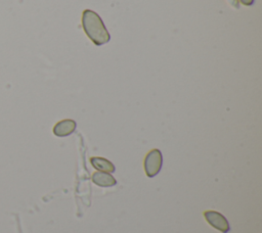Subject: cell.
I'll list each match as a JSON object with an SVG mask.
<instances>
[{
    "label": "cell",
    "mask_w": 262,
    "mask_h": 233,
    "mask_svg": "<svg viewBox=\"0 0 262 233\" xmlns=\"http://www.w3.org/2000/svg\"><path fill=\"white\" fill-rule=\"evenodd\" d=\"M82 26L88 38L97 46L107 43L111 39L100 16L93 10L86 9L82 14Z\"/></svg>",
    "instance_id": "cell-1"
},
{
    "label": "cell",
    "mask_w": 262,
    "mask_h": 233,
    "mask_svg": "<svg viewBox=\"0 0 262 233\" xmlns=\"http://www.w3.org/2000/svg\"><path fill=\"white\" fill-rule=\"evenodd\" d=\"M163 156L162 152L159 149L150 150L144 159V170L148 177L152 178L159 174L162 169Z\"/></svg>",
    "instance_id": "cell-2"
},
{
    "label": "cell",
    "mask_w": 262,
    "mask_h": 233,
    "mask_svg": "<svg viewBox=\"0 0 262 233\" xmlns=\"http://www.w3.org/2000/svg\"><path fill=\"white\" fill-rule=\"evenodd\" d=\"M204 216H205V219L207 220V222L212 227L221 231L222 233H227L230 230L229 223L222 214H220L218 212H214V211H208V212L204 213Z\"/></svg>",
    "instance_id": "cell-3"
},
{
    "label": "cell",
    "mask_w": 262,
    "mask_h": 233,
    "mask_svg": "<svg viewBox=\"0 0 262 233\" xmlns=\"http://www.w3.org/2000/svg\"><path fill=\"white\" fill-rule=\"evenodd\" d=\"M76 122L74 120H62L53 127V134L57 137H66L71 135L76 129Z\"/></svg>",
    "instance_id": "cell-4"
},
{
    "label": "cell",
    "mask_w": 262,
    "mask_h": 233,
    "mask_svg": "<svg viewBox=\"0 0 262 233\" xmlns=\"http://www.w3.org/2000/svg\"><path fill=\"white\" fill-rule=\"evenodd\" d=\"M92 181H93L94 184H96L98 186H101V187L114 186L117 183L116 179L110 173L101 172V171L95 172L92 175Z\"/></svg>",
    "instance_id": "cell-5"
},
{
    "label": "cell",
    "mask_w": 262,
    "mask_h": 233,
    "mask_svg": "<svg viewBox=\"0 0 262 233\" xmlns=\"http://www.w3.org/2000/svg\"><path fill=\"white\" fill-rule=\"evenodd\" d=\"M90 162L93 166V168H95L98 171L106 172V173L115 172V166L110 160H107L106 158L94 156V157L90 158Z\"/></svg>",
    "instance_id": "cell-6"
},
{
    "label": "cell",
    "mask_w": 262,
    "mask_h": 233,
    "mask_svg": "<svg viewBox=\"0 0 262 233\" xmlns=\"http://www.w3.org/2000/svg\"><path fill=\"white\" fill-rule=\"evenodd\" d=\"M234 8H238V2L237 0H227Z\"/></svg>",
    "instance_id": "cell-7"
},
{
    "label": "cell",
    "mask_w": 262,
    "mask_h": 233,
    "mask_svg": "<svg viewBox=\"0 0 262 233\" xmlns=\"http://www.w3.org/2000/svg\"><path fill=\"white\" fill-rule=\"evenodd\" d=\"M244 5H252L254 3V0H239Z\"/></svg>",
    "instance_id": "cell-8"
}]
</instances>
